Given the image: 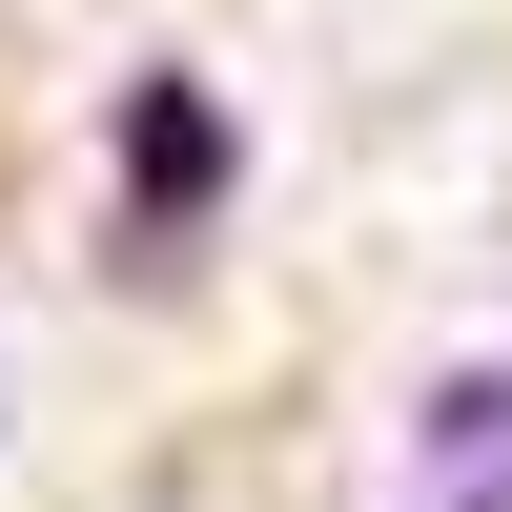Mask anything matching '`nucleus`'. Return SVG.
<instances>
[{"label":"nucleus","mask_w":512,"mask_h":512,"mask_svg":"<svg viewBox=\"0 0 512 512\" xmlns=\"http://www.w3.org/2000/svg\"><path fill=\"white\" fill-rule=\"evenodd\" d=\"M123 144H144V226H205V205H226V103H205V82H144Z\"/></svg>","instance_id":"obj_1"}]
</instances>
